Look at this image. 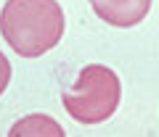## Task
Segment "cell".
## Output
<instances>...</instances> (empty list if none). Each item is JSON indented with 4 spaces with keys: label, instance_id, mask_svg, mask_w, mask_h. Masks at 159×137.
<instances>
[{
    "label": "cell",
    "instance_id": "obj_1",
    "mask_svg": "<svg viewBox=\"0 0 159 137\" xmlns=\"http://www.w3.org/2000/svg\"><path fill=\"white\" fill-rule=\"evenodd\" d=\"M0 34L21 58H40L61 42L64 11L58 0H6Z\"/></svg>",
    "mask_w": 159,
    "mask_h": 137
},
{
    "label": "cell",
    "instance_id": "obj_2",
    "mask_svg": "<svg viewBox=\"0 0 159 137\" xmlns=\"http://www.w3.org/2000/svg\"><path fill=\"white\" fill-rule=\"evenodd\" d=\"M122 85L114 68L103 63H88L72 87L61 95L64 111L80 124H103L119 108Z\"/></svg>",
    "mask_w": 159,
    "mask_h": 137
},
{
    "label": "cell",
    "instance_id": "obj_3",
    "mask_svg": "<svg viewBox=\"0 0 159 137\" xmlns=\"http://www.w3.org/2000/svg\"><path fill=\"white\" fill-rule=\"evenodd\" d=\"M90 8L101 21L119 29H130L148 16L151 0H90Z\"/></svg>",
    "mask_w": 159,
    "mask_h": 137
},
{
    "label": "cell",
    "instance_id": "obj_4",
    "mask_svg": "<svg viewBox=\"0 0 159 137\" xmlns=\"http://www.w3.org/2000/svg\"><path fill=\"white\" fill-rule=\"evenodd\" d=\"M8 137H64V127L45 114H32L19 119L11 127Z\"/></svg>",
    "mask_w": 159,
    "mask_h": 137
},
{
    "label": "cell",
    "instance_id": "obj_5",
    "mask_svg": "<svg viewBox=\"0 0 159 137\" xmlns=\"http://www.w3.org/2000/svg\"><path fill=\"white\" fill-rule=\"evenodd\" d=\"M11 77H13L11 61L6 58V53L0 50V95H3V92H6V87L11 85Z\"/></svg>",
    "mask_w": 159,
    "mask_h": 137
}]
</instances>
